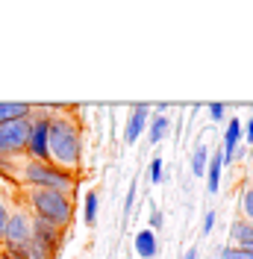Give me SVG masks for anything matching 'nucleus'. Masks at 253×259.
Listing matches in <instances>:
<instances>
[{
	"mask_svg": "<svg viewBox=\"0 0 253 259\" xmlns=\"http://www.w3.org/2000/svg\"><path fill=\"white\" fill-rule=\"evenodd\" d=\"M32 109H35V103H12V100H3L0 103V124L27 118V115H32Z\"/></svg>",
	"mask_w": 253,
	"mask_h": 259,
	"instance_id": "obj_11",
	"label": "nucleus"
},
{
	"mask_svg": "<svg viewBox=\"0 0 253 259\" xmlns=\"http://www.w3.org/2000/svg\"><path fill=\"white\" fill-rule=\"evenodd\" d=\"M238 139H241V121H238V118H230V121H227V130H224V147H221L224 165H233V162H236Z\"/></svg>",
	"mask_w": 253,
	"mask_h": 259,
	"instance_id": "obj_8",
	"label": "nucleus"
},
{
	"mask_svg": "<svg viewBox=\"0 0 253 259\" xmlns=\"http://www.w3.org/2000/svg\"><path fill=\"white\" fill-rule=\"evenodd\" d=\"M30 130H32V115L9 121V124H0V165L18 159V156H27Z\"/></svg>",
	"mask_w": 253,
	"mask_h": 259,
	"instance_id": "obj_3",
	"label": "nucleus"
},
{
	"mask_svg": "<svg viewBox=\"0 0 253 259\" xmlns=\"http://www.w3.org/2000/svg\"><path fill=\"white\" fill-rule=\"evenodd\" d=\"M221 259H253V250L250 247H224L221 250Z\"/></svg>",
	"mask_w": 253,
	"mask_h": 259,
	"instance_id": "obj_16",
	"label": "nucleus"
},
{
	"mask_svg": "<svg viewBox=\"0 0 253 259\" xmlns=\"http://www.w3.org/2000/svg\"><path fill=\"white\" fill-rule=\"evenodd\" d=\"M162 171H165V159H162V156L150 159V171H147L150 183H162Z\"/></svg>",
	"mask_w": 253,
	"mask_h": 259,
	"instance_id": "obj_17",
	"label": "nucleus"
},
{
	"mask_svg": "<svg viewBox=\"0 0 253 259\" xmlns=\"http://www.w3.org/2000/svg\"><path fill=\"white\" fill-rule=\"evenodd\" d=\"M133 206H136V183L130 186V192H126V200H124V212H126V215L133 212Z\"/></svg>",
	"mask_w": 253,
	"mask_h": 259,
	"instance_id": "obj_20",
	"label": "nucleus"
},
{
	"mask_svg": "<svg viewBox=\"0 0 253 259\" xmlns=\"http://www.w3.org/2000/svg\"><path fill=\"white\" fill-rule=\"evenodd\" d=\"M215 230V212H206V218H203V236H209Z\"/></svg>",
	"mask_w": 253,
	"mask_h": 259,
	"instance_id": "obj_22",
	"label": "nucleus"
},
{
	"mask_svg": "<svg viewBox=\"0 0 253 259\" xmlns=\"http://www.w3.org/2000/svg\"><path fill=\"white\" fill-rule=\"evenodd\" d=\"M209 147L203 142H197L191 150V177H206V165H209Z\"/></svg>",
	"mask_w": 253,
	"mask_h": 259,
	"instance_id": "obj_13",
	"label": "nucleus"
},
{
	"mask_svg": "<svg viewBox=\"0 0 253 259\" xmlns=\"http://www.w3.org/2000/svg\"><path fill=\"white\" fill-rule=\"evenodd\" d=\"M224 109H227L224 103H209V118H212L215 124H218V121H224Z\"/></svg>",
	"mask_w": 253,
	"mask_h": 259,
	"instance_id": "obj_18",
	"label": "nucleus"
},
{
	"mask_svg": "<svg viewBox=\"0 0 253 259\" xmlns=\"http://www.w3.org/2000/svg\"><path fill=\"white\" fill-rule=\"evenodd\" d=\"M27 242H32V212L21 203V197H18V206L12 209L9 215V224L3 230V239H0V247L6 250V253H12L18 247H24Z\"/></svg>",
	"mask_w": 253,
	"mask_h": 259,
	"instance_id": "obj_4",
	"label": "nucleus"
},
{
	"mask_svg": "<svg viewBox=\"0 0 253 259\" xmlns=\"http://www.w3.org/2000/svg\"><path fill=\"white\" fill-rule=\"evenodd\" d=\"M133 244H136V253H139L142 259H153L156 256V233H153L150 227L139 230L136 239H133Z\"/></svg>",
	"mask_w": 253,
	"mask_h": 259,
	"instance_id": "obj_10",
	"label": "nucleus"
},
{
	"mask_svg": "<svg viewBox=\"0 0 253 259\" xmlns=\"http://www.w3.org/2000/svg\"><path fill=\"white\" fill-rule=\"evenodd\" d=\"M241 139L253 147V115L247 118V124H241Z\"/></svg>",
	"mask_w": 253,
	"mask_h": 259,
	"instance_id": "obj_19",
	"label": "nucleus"
},
{
	"mask_svg": "<svg viewBox=\"0 0 253 259\" xmlns=\"http://www.w3.org/2000/svg\"><path fill=\"white\" fill-rule=\"evenodd\" d=\"M50 127H48V162L59 171L77 177L79 159H82V130L79 121L71 115V106H48Z\"/></svg>",
	"mask_w": 253,
	"mask_h": 259,
	"instance_id": "obj_1",
	"label": "nucleus"
},
{
	"mask_svg": "<svg viewBox=\"0 0 253 259\" xmlns=\"http://www.w3.org/2000/svg\"><path fill=\"white\" fill-rule=\"evenodd\" d=\"M183 259H197V247H191V250H186V253H183Z\"/></svg>",
	"mask_w": 253,
	"mask_h": 259,
	"instance_id": "obj_23",
	"label": "nucleus"
},
{
	"mask_svg": "<svg viewBox=\"0 0 253 259\" xmlns=\"http://www.w3.org/2000/svg\"><path fill=\"white\" fill-rule=\"evenodd\" d=\"M65 230H59L56 224H50V221H45V218H35L32 215V239L38 244H45L50 253H59L62 250V242H65Z\"/></svg>",
	"mask_w": 253,
	"mask_h": 259,
	"instance_id": "obj_5",
	"label": "nucleus"
},
{
	"mask_svg": "<svg viewBox=\"0 0 253 259\" xmlns=\"http://www.w3.org/2000/svg\"><path fill=\"white\" fill-rule=\"evenodd\" d=\"M18 197L35 218H45L68 233V227L74 221V197L71 194L50 192V189H18Z\"/></svg>",
	"mask_w": 253,
	"mask_h": 259,
	"instance_id": "obj_2",
	"label": "nucleus"
},
{
	"mask_svg": "<svg viewBox=\"0 0 253 259\" xmlns=\"http://www.w3.org/2000/svg\"><path fill=\"white\" fill-rule=\"evenodd\" d=\"M0 253H3V247H0Z\"/></svg>",
	"mask_w": 253,
	"mask_h": 259,
	"instance_id": "obj_25",
	"label": "nucleus"
},
{
	"mask_svg": "<svg viewBox=\"0 0 253 259\" xmlns=\"http://www.w3.org/2000/svg\"><path fill=\"white\" fill-rule=\"evenodd\" d=\"M18 206V189L9 183V180L0 177V239H3V230L9 224V215Z\"/></svg>",
	"mask_w": 253,
	"mask_h": 259,
	"instance_id": "obj_7",
	"label": "nucleus"
},
{
	"mask_svg": "<svg viewBox=\"0 0 253 259\" xmlns=\"http://www.w3.org/2000/svg\"><path fill=\"white\" fill-rule=\"evenodd\" d=\"M168 130H171V118H168V115H156V118L150 121V133H147L150 145H159V142L168 136Z\"/></svg>",
	"mask_w": 253,
	"mask_h": 259,
	"instance_id": "obj_14",
	"label": "nucleus"
},
{
	"mask_svg": "<svg viewBox=\"0 0 253 259\" xmlns=\"http://www.w3.org/2000/svg\"><path fill=\"white\" fill-rule=\"evenodd\" d=\"M0 259H21V256H12V253H6V250H3V253H0Z\"/></svg>",
	"mask_w": 253,
	"mask_h": 259,
	"instance_id": "obj_24",
	"label": "nucleus"
},
{
	"mask_svg": "<svg viewBox=\"0 0 253 259\" xmlns=\"http://www.w3.org/2000/svg\"><path fill=\"white\" fill-rule=\"evenodd\" d=\"M221 171H224V156L221 150L209 153V165H206V192L209 194H218L221 189Z\"/></svg>",
	"mask_w": 253,
	"mask_h": 259,
	"instance_id": "obj_9",
	"label": "nucleus"
},
{
	"mask_svg": "<svg viewBox=\"0 0 253 259\" xmlns=\"http://www.w3.org/2000/svg\"><path fill=\"white\" fill-rule=\"evenodd\" d=\"M238 212H241V221L253 224V177H247L238 189Z\"/></svg>",
	"mask_w": 253,
	"mask_h": 259,
	"instance_id": "obj_12",
	"label": "nucleus"
},
{
	"mask_svg": "<svg viewBox=\"0 0 253 259\" xmlns=\"http://www.w3.org/2000/svg\"><path fill=\"white\" fill-rule=\"evenodd\" d=\"M97 206H100V200H97V192H89L86 194V206H82V221L92 227L97 221Z\"/></svg>",
	"mask_w": 253,
	"mask_h": 259,
	"instance_id": "obj_15",
	"label": "nucleus"
},
{
	"mask_svg": "<svg viewBox=\"0 0 253 259\" xmlns=\"http://www.w3.org/2000/svg\"><path fill=\"white\" fill-rule=\"evenodd\" d=\"M162 221H165L162 209H153V212H150V230H153V233H156L159 227H162Z\"/></svg>",
	"mask_w": 253,
	"mask_h": 259,
	"instance_id": "obj_21",
	"label": "nucleus"
},
{
	"mask_svg": "<svg viewBox=\"0 0 253 259\" xmlns=\"http://www.w3.org/2000/svg\"><path fill=\"white\" fill-rule=\"evenodd\" d=\"M147 121H150V106H147V103H136L133 112H130V121H126V127H124V142L126 145H136V142L142 139Z\"/></svg>",
	"mask_w": 253,
	"mask_h": 259,
	"instance_id": "obj_6",
	"label": "nucleus"
}]
</instances>
